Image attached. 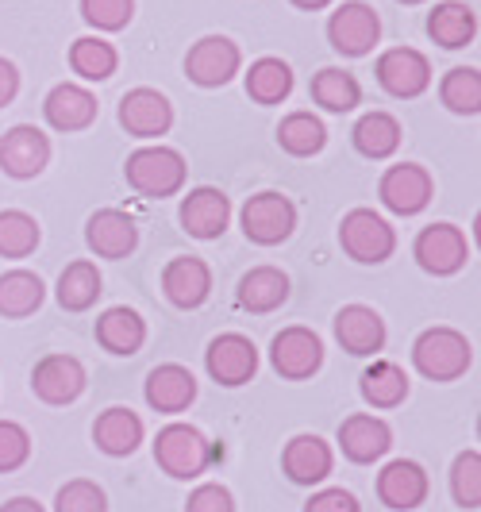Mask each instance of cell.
<instances>
[{
	"mask_svg": "<svg viewBox=\"0 0 481 512\" xmlns=\"http://www.w3.org/2000/svg\"><path fill=\"white\" fill-rule=\"evenodd\" d=\"M428 474L424 466L412 459H393L381 466L378 474V497L385 509L393 512H412L428 501Z\"/></svg>",
	"mask_w": 481,
	"mask_h": 512,
	"instance_id": "cell-16",
	"label": "cell"
},
{
	"mask_svg": "<svg viewBox=\"0 0 481 512\" xmlns=\"http://www.w3.org/2000/svg\"><path fill=\"white\" fill-rule=\"evenodd\" d=\"M304 512H362V509H358V497L351 493V489L328 486V489H320V493L308 497Z\"/></svg>",
	"mask_w": 481,
	"mask_h": 512,
	"instance_id": "cell-44",
	"label": "cell"
},
{
	"mask_svg": "<svg viewBox=\"0 0 481 512\" xmlns=\"http://www.w3.org/2000/svg\"><path fill=\"white\" fill-rule=\"evenodd\" d=\"M185 512H235V497H231V489L220 486V482H204V486H197L189 493Z\"/></svg>",
	"mask_w": 481,
	"mask_h": 512,
	"instance_id": "cell-43",
	"label": "cell"
},
{
	"mask_svg": "<svg viewBox=\"0 0 481 512\" xmlns=\"http://www.w3.org/2000/svg\"><path fill=\"white\" fill-rule=\"evenodd\" d=\"M216 459H224V451L212 447L193 424H166V428L154 436V462H158L170 478H178V482L201 478Z\"/></svg>",
	"mask_w": 481,
	"mask_h": 512,
	"instance_id": "cell-1",
	"label": "cell"
},
{
	"mask_svg": "<svg viewBox=\"0 0 481 512\" xmlns=\"http://www.w3.org/2000/svg\"><path fill=\"white\" fill-rule=\"evenodd\" d=\"M393 447V428L381 420V416H370V412H355L339 424V451L347 455L358 466H370L389 455Z\"/></svg>",
	"mask_w": 481,
	"mask_h": 512,
	"instance_id": "cell-17",
	"label": "cell"
},
{
	"mask_svg": "<svg viewBox=\"0 0 481 512\" xmlns=\"http://www.w3.org/2000/svg\"><path fill=\"white\" fill-rule=\"evenodd\" d=\"M43 116H47V124L54 131H85L97 120V97L85 85L62 81V85H54L51 93H47Z\"/></svg>",
	"mask_w": 481,
	"mask_h": 512,
	"instance_id": "cell-24",
	"label": "cell"
},
{
	"mask_svg": "<svg viewBox=\"0 0 481 512\" xmlns=\"http://www.w3.org/2000/svg\"><path fill=\"white\" fill-rule=\"evenodd\" d=\"M239 66H243V51H239V43H231L228 35H204L185 54V74L201 89L228 85L231 77L239 74Z\"/></svg>",
	"mask_w": 481,
	"mask_h": 512,
	"instance_id": "cell-6",
	"label": "cell"
},
{
	"mask_svg": "<svg viewBox=\"0 0 481 512\" xmlns=\"http://www.w3.org/2000/svg\"><path fill=\"white\" fill-rule=\"evenodd\" d=\"M39 247V220L20 208L0 212V258H27Z\"/></svg>",
	"mask_w": 481,
	"mask_h": 512,
	"instance_id": "cell-37",
	"label": "cell"
},
{
	"mask_svg": "<svg viewBox=\"0 0 481 512\" xmlns=\"http://www.w3.org/2000/svg\"><path fill=\"white\" fill-rule=\"evenodd\" d=\"M178 220H181V228L189 231L193 239H220L231 224L228 193H224V189H212V185L193 189V193L181 201Z\"/></svg>",
	"mask_w": 481,
	"mask_h": 512,
	"instance_id": "cell-19",
	"label": "cell"
},
{
	"mask_svg": "<svg viewBox=\"0 0 481 512\" xmlns=\"http://www.w3.org/2000/svg\"><path fill=\"white\" fill-rule=\"evenodd\" d=\"M335 339L347 355H378L385 347V320L370 305H347L335 312Z\"/></svg>",
	"mask_w": 481,
	"mask_h": 512,
	"instance_id": "cell-22",
	"label": "cell"
},
{
	"mask_svg": "<svg viewBox=\"0 0 481 512\" xmlns=\"http://www.w3.org/2000/svg\"><path fill=\"white\" fill-rule=\"evenodd\" d=\"M197 401V378L193 370H185L181 362H162L147 374V405L154 412H185Z\"/></svg>",
	"mask_w": 481,
	"mask_h": 512,
	"instance_id": "cell-23",
	"label": "cell"
},
{
	"mask_svg": "<svg viewBox=\"0 0 481 512\" xmlns=\"http://www.w3.org/2000/svg\"><path fill=\"white\" fill-rule=\"evenodd\" d=\"M101 293H104L101 270L93 262H85V258L70 262L62 270V278H58V305L66 308V312H89V308L97 305Z\"/></svg>",
	"mask_w": 481,
	"mask_h": 512,
	"instance_id": "cell-32",
	"label": "cell"
},
{
	"mask_svg": "<svg viewBox=\"0 0 481 512\" xmlns=\"http://www.w3.org/2000/svg\"><path fill=\"white\" fill-rule=\"evenodd\" d=\"M451 493H455L458 509H478L481 505V455L478 451H462L451 466Z\"/></svg>",
	"mask_w": 481,
	"mask_h": 512,
	"instance_id": "cell-39",
	"label": "cell"
},
{
	"mask_svg": "<svg viewBox=\"0 0 481 512\" xmlns=\"http://www.w3.org/2000/svg\"><path fill=\"white\" fill-rule=\"evenodd\" d=\"M97 343L108 355H139V347L147 343V324H143V316L135 308H108L97 320Z\"/></svg>",
	"mask_w": 481,
	"mask_h": 512,
	"instance_id": "cell-28",
	"label": "cell"
},
{
	"mask_svg": "<svg viewBox=\"0 0 481 512\" xmlns=\"http://www.w3.org/2000/svg\"><path fill=\"white\" fill-rule=\"evenodd\" d=\"M124 178L139 197L162 201V197H174L185 185V158L174 147H139L127 154Z\"/></svg>",
	"mask_w": 481,
	"mask_h": 512,
	"instance_id": "cell-3",
	"label": "cell"
},
{
	"mask_svg": "<svg viewBox=\"0 0 481 512\" xmlns=\"http://www.w3.org/2000/svg\"><path fill=\"white\" fill-rule=\"evenodd\" d=\"M31 459V436L24 424L0 420V474H12Z\"/></svg>",
	"mask_w": 481,
	"mask_h": 512,
	"instance_id": "cell-42",
	"label": "cell"
},
{
	"mask_svg": "<svg viewBox=\"0 0 481 512\" xmlns=\"http://www.w3.org/2000/svg\"><path fill=\"white\" fill-rule=\"evenodd\" d=\"M270 366L278 370L285 382H304L324 366V343L312 328H281L270 343Z\"/></svg>",
	"mask_w": 481,
	"mask_h": 512,
	"instance_id": "cell-7",
	"label": "cell"
},
{
	"mask_svg": "<svg viewBox=\"0 0 481 512\" xmlns=\"http://www.w3.org/2000/svg\"><path fill=\"white\" fill-rule=\"evenodd\" d=\"M239 224H243V235L258 243V247H278L285 243L293 231H297V205L285 197V193H254L251 201L239 212Z\"/></svg>",
	"mask_w": 481,
	"mask_h": 512,
	"instance_id": "cell-5",
	"label": "cell"
},
{
	"mask_svg": "<svg viewBox=\"0 0 481 512\" xmlns=\"http://www.w3.org/2000/svg\"><path fill=\"white\" fill-rule=\"evenodd\" d=\"M204 366H208L212 382L228 385V389L247 385L254 374H258V347H254L247 335L224 332L208 343V351H204Z\"/></svg>",
	"mask_w": 481,
	"mask_h": 512,
	"instance_id": "cell-12",
	"label": "cell"
},
{
	"mask_svg": "<svg viewBox=\"0 0 481 512\" xmlns=\"http://www.w3.org/2000/svg\"><path fill=\"white\" fill-rule=\"evenodd\" d=\"M328 39L331 47L347 58H362V54L374 51V43L381 39V20L378 12L362 0H347L331 12L328 20Z\"/></svg>",
	"mask_w": 481,
	"mask_h": 512,
	"instance_id": "cell-8",
	"label": "cell"
},
{
	"mask_svg": "<svg viewBox=\"0 0 481 512\" xmlns=\"http://www.w3.org/2000/svg\"><path fill=\"white\" fill-rule=\"evenodd\" d=\"M335 466V455H331V443H324L320 436H293L281 451V470L293 486H320Z\"/></svg>",
	"mask_w": 481,
	"mask_h": 512,
	"instance_id": "cell-21",
	"label": "cell"
},
{
	"mask_svg": "<svg viewBox=\"0 0 481 512\" xmlns=\"http://www.w3.org/2000/svg\"><path fill=\"white\" fill-rule=\"evenodd\" d=\"M235 301L243 312H274L289 301V278L281 274L278 266H254L239 278V289H235Z\"/></svg>",
	"mask_w": 481,
	"mask_h": 512,
	"instance_id": "cell-27",
	"label": "cell"
},
{
	"mask_svg": "<svg viewBox=\"0 0 481 512\" xmlns=\"http://www.w3.org/2000/svg\"><path fill=\"white\" fill-rule=\"evenodd\" d=\"M81 16L97 31H124L135 16V0H81Z\"/></svg>",
	"mask_w": 481,
	"mask_h": 512,
	"instance_id": "cell-41",
	"label": "cell"
},
{
	"mask_svg": "<svg viewBox=\"0 0 481 512\" xmlns=\"http://www.w3.org/2000/svg\"><path fill=\"white\" fill-rule=\"evenodd\" d=\"M378 85L397 97V101H412L431 85V62L428 54H420L416 47H393L378 58Z\"/></svg>",
	"mask_w": 481,
	"mask_h": 512,
	"instance_id": "cell-13",
	"label": "cell"
},
{
	"mask_svg": "<svg viewBox=\"0 0 481 512\" xmlns=\"http://www.w3.org/2000/svg\"><path fill=\"white\" fill-rule=\"evenodd\" d=\"M54 512H108V497L97 482L89 478H74L58 489L54 497Z\"/></svg>",
	"mask_w": 481,
	"mask_h": 512,
	"instance_id": "cell-40",
	"label": "cell"
},
{
	"mask_svg": "<svg viewBox=\"0 0 481 512\" xmlns=\"http://www.w3.org/2000/svg\"><path fill=\"white\" fill-rule=\"evenodd\" d=\"M16 93H20V70L8 58H0V108L16 101Z\"/></svg>",
	"mask_w": 481,
	"mask_h": 512,
	"instance_id": "cell-45",
	"label": "cell"
},
{
	"mask_svg": "<svg viewBox=\"0 0 481 512\" xmlns=\"http://www.w3.org/2000/svg\"><path fill=\"white\" fill-rule=\"evenodd\" d=\"M443 104L458 116H478L481 112V74L474 66H455L439 85Z\"/></svg>",
	"mask_w": 481,
	"mask_h": 512,
	"instance_id": "cell-38",
	"label": "cell"
},
{
	"mask_svg": "<svg viewBox=\"0 0 481 512\" xmlns=\"http://www.w3.org/2000/svg\"><path fill=\"white\" fill-rule=\"evenodd\" d=\"M85 243L97 258H116L120 262L139 247V228L120 208H101L85 224Z\"/></svg>",
	"mask_w": 481,
	"mask_h": 512,
	"instance_id": "cell-20",
	"label": "cell"
},
{
	"mask_svg": "<svg viewBox=\"0 0 481 512\" xmlns=\"http://www.w3.org/2000/svg\"><path fill=\"white\" fill-rule=\"evenodd\" d=\"M431 193H435V181L424 166H416V162H397V166H389L378 181V197L381 205L389 208V212H397V216H416V212H424L431 205Z\"/></svg>",
	"mask_w": 481,
	"mask_h": 512,
	"instance_id": "cell-10",
	"label": "cell"
},
{
	"mask_svg": "<svg viewBox=\"0 0 481 512\" xmlns=\"http://www.w3.org/2000/svg\"><path fill=\"white\" fill-rule=\"evenodd\" d=\"M312 101L320 104V108H328V112H351L362 104V85H358L355 74H347V70H339V66H324L320 74L312 77Z\"/></svg>",
	"mask_w": 481,
	"mask_h": 512,
	"instance_id": "cell-34",
	"label": "cell"
},
{
	"mask_svg": "<svg viewBox=\"0 0 481 512\" xmlns=\"http://www.w3.org/2000/svg\"><path fill=\"white\" fill-rule=\"evenodd\" d=\"M428 35L431 43H439L443 51H462L478 39V12L462 0H443V4L431 8Z\"/></svg>",
	"mask_w": 481,
	"mask_h": 512,
	"instance_id": "cell-26",
	"label": "cell"
},
{
	"mask_svg": "<svg viewBox=\"0 0 481 512\" xmlns=\"http://www.w3.org/2000/svg\"><path fill=\"white\" fill-rule=\"evenodd\" d=\"M401 4H424V0H401Z\"/></svg>",
	"mask_w": 481,
	"mask_h": 512,
	"instance_id": "cell-48",
	"label": "cell"
},
{
	"mask_svg": "<svg viewBox=\"0 0 481 512\" xmlns=\"http://www.w3.org/2000/svg\"><path fill=\"white\" fill-rule=\"evenodd\" d=\"M120 128L135 139H158L174 128V104L166 101L158 89H131L120 97Z\"/></svg>",
	"mask_w": 481,
	"mask_h": 512,
	"instance_id": "cell-14",
	"label": "cell"
},
{
	"mask_svg": "<svg viewBox=\"0 0 481 512\" xmlns=\"http://www.w3.org/2000/svg\"><path fill=\"white\" fill-rule=\"evenodd\" d=\"M351 143H355V151L362 158L381 162V158L397 154V147H401V124L389 112H366L355 124V131H351Z\"/></svg>",
	"mask_w": 481,
	"mask_h": 512,
	"instance_id": "cell-30",
	"label": "cell"
},
{
	"mask_svg": "<svg viewBox=\"0 0 481 512\" xmlns=\"http://www.w3.org/2000/svg\"><path fill=\"white\" fill-rule=\"evenodd\" d=\"M47 297V285L31 270H8L0 274V316L4 320H24L31 312H39Z\"/></svg>",
	"mask_w": 481,
	"mask_h": 512,
	"instance_id": "cell-29",
	"label": "cell"
},
{
	"mask_svg": "<svg viewBox=\"0 0 481 512\" xmlns=\"http://www.w3.org/2000/svg\"><path fill=\"white\" fill-rule=\"evenodd\" d=\"M412 255L420 262V270H428L435 278H451L470 262V243L455 224H428L416 235Z\"/></svg>",
	"mask_w": 481,
	"mask_h": 512,
	"instance_id": "cell-9",
	"label": "cell"
},
{
	"mask_svg": "<svg viewBox=\"0 0 481 512\" xmlns=\"http://www.w3.org/2000/svg\"><path fill=\"white\" fill-rule=\"evenodd\" d=\"M293 93V70L281 58H258L247 70V97L258 104H281Z\"/></svg>",
	"mask_w": 481,
	"mask_h": 512,
	"instance_id": "cell-35",
	"label": "cell"
},
{
	"mask_svg": "<svg viewBox=\"0 0 481 512\" xmlns=\"http://www.w3.org/2000/svg\"><path fill=\"white\" fill-rule=\"evenodd\" d=\"M31 389L43 405H74L85 393V366L74 355H47L31 370Z\"/></svg>",
	"mask_w": 481,
	"mask_h": 512,
	"instance_id": "cell-15",
	"label": "cell"
},
{
	"mask_svg": "<svg viewBox=\"0 0 481 512\" xmlns=\"http://www.w3.org/2000/svg\"><path fill=\"white\" fill-rule=\"evenodd\" d=\"M51 162V139L31 124H16L0 135V170L16 181L39 178Z\"/></svg>",
	"mask_w": 481,
	"mask_h": 512,
	"instance_id": "cell-11",
	"label": "cell"
},
{
	"mask_svg": "<svg viewBox=\"0 0 481 512\" xmlns=\"http://www.w3.org/2000/svg\"><path fill=\"white\" fill-rule=\"evenodd\" d=\"M93 443H97V451L112 455V459H127V455H135L139 443H143V420L131 409H124V405H112V409H104L101 416H97V424H93Z\"/></svg>",
	"mask_w": 481,
	"mask_h": 512,
	"instance_id": "cell-25",
	"label": "cell"
},
{
	"mask_svg": "<svg viewBox=\"0 0 481 512\" xmlns=\"http://www.w3.org/2000/svg\"><path fill=\"white\" fill-rule=\"evenodd\" d=\"M339 243L355 262L378 266L397 251V231L389 228V220L378 216L374 208H351L339 224Z\"/></svg>",
	"mask_w": 481,
	"mask_h": 512,
	"instance_id": "cell-4",
	"label": "cell"
},
{
	"mask_svg": "<svg viewBox=\"0 0 481 512\" xmlns=\"http://www.w3.org/2000/svg\"><path fill=\"white\" fill-rule=\"evenodd\" d=\"M70 66L85 81H108L120 66V54L112 43H104L97 35H85V39H74V47H70Z\"/></svg>",
	"mask_w": 481,
	"mask_h": 512,
	"instance_id": "cell-36",
	"label": "cell"
},
{
	"mask_svg": "<svg viewBox=\"0 0 481 512\" xmlns=\"http://www.w3.org/2000/svg\"><path fill=\"white\" fill-rule=\"evenodd\" d=\"M278 143H281V151H289L293 158H312V154L324 151L328 128H324V120L312 116V112H289L278 124Z\"/></svg>",
	"mask_w": 481,
	"mask_h": 512,
	"instance_id": "cell-33",
	"label": "cell"
},
{
	"mask_svg": "<svg viewBox=\"0 0 481 512\" xmlns=\"http://www.w3.org/2000/svg\"><path fill=\"white\" fill-rule=\"evenodd\" d=\"M293 8H301V12H320V8H328L331 0H289Z\"/></svg>",
	"mask_w": 481,
	"mask_h": 512,
	"instance_id": "cell-47",
	"label": "cell"
},
{
	"mask_svg": "<svg viewBox=\"0 0 481 512\" xmlns=\"http://www.w3.org/2000/svg\"><path fill=\"white\" fill-rule=\"evenodd\" d=\"M0 512H47L35 497H12V501H4Z\"/></svg>",
	"mask_w": 481,
	"mask_h": 512,
	"instance_id": "cell-46",
	"label": "cell"
},
{
	"mask_svg": "<svg viewBox=\"0 0 481 512\" xmlns=\"http://www.w3.org/2000/svg\"><path fill=\"white\" fill-rule=\"evenodd\" d=\"M162 293L178 308H201L212 293V270L197 255H178L162 266Z\"/></svg>",
	"mask_w": 481,
	"mask_h": 512,
	"instance_id": "cell-18",
	"label": "cell"
},
{
	"mask_svg": "<svg viewBox=\"0 0 481 512\" xmlns=\"http://www.w3.org/2000/svg\"><path fill=\"white\" fill-rule=\"evenodd\" d=\"M412 366L431 382H455L474 366V347L455 328H428L412 343Z\"/></svg>",
	"mask_w": 481,
	"mask_h": 512,
	"instance_id": "cell-2",
	"label": "cell"
},
{
	"mask_svg": "<svg viewBox=\"0 0 481 512\" xmlns=\"http://www.w3.org/2000/svg\"><path fill=\"white\" fill-rule=\"evenodd\" d=\"M358 389H362L366 405H374V409H397V405L408 397V374L397 366V362L378 359L374 366L362 370Z\"/></svg>",
	"mask_w": 481,
	"mask_h": 512,
	"instance_id": "cell-31",
	"label": "cell"
}]
</instances>
